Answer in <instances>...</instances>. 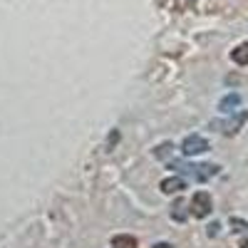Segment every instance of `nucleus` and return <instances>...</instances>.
Returning a JSON list of instances; mask_svg holds the SVG:
<instances>
[{"mask_svg": "<svg viewBox=\"0 0 248 248\" xmlns=\"http://www.w3.org/2000/svg\"><path fill=\"white\" fill-rule=\"evenodd\" d=\"M218 229H221L218 223H211V226H209V236H216V233H218Z\"/></svg>", "mask_w": 248, "mask_h": 248, "instance_id": "13", "label": "nucleus"}, {"mask_svg": "<svg viewBox=\"0 0 248 248\" xmlns=\"http://www.w3.org/2000/svg\"><path fill=\"white\" fill-rule=\"evenodd\" d=\"M154 248H174V246H171V243H156Z\"/></svg>", "mask_w": 248, "mask_h": 248, "instance_id": "14", "label": "nucleus"}, {"mask_svg": "<svg viewBox=\"0 0 248 248\" xmlns=\"http://www.w3.org/2000/svg\"><path fill=\"white\" fill-rule=\"evenodd\" d=\"M171 218H174V221H186L184 203H174V206H171Z\"/></svg>", "mask_w": 248, "mask_h": 248, "instance_id": "10", "label": "nucleus"}, {"mask_svg": "<svg viewBox=\"0 0 248 248\" xmlns=\"http://www.w3.org/2000/svg\"><path fill=\"white\" fill-rule=\"evenodd\" d=\"M238 107H241V94H238V92L226 94V97H221V102H218V112H223V114H231V112H236Z\"/></svg>", "mask_w": 248, "mask_h": 248, "instance_id": "6", "label": "nucleus"}, {"mask_svg": "<svg viewBox=\"0 0 248 248\" xmlns=\"http://www.w3.org/2000/svg\"><path fill=\"white\" fill-rule=\"evenodd\" d=\"M231 226H236V231H248V223L238 221V218H231Z\"/></svg>", "mask_w": 248, "mask_h": 248, "instance_id": "11", "label": "nucleus"}, {"mask_svg": "<svg viewBox=\"0 0 248 248\" xmlns=\"http://www.w3.org/2000/svg\"><path fill=\"white\" fill-rule=\"evenodd\" d=\"M112 248H139V243L129 233H119V236L112 238Z\"/></svg>", "mask_w": 248, "mask_h": 248, "instance_id": "7", "label": "nucleus"}, {"mask_svg": "<svg viewBox=\"0 0 248 248\" xmlns=\"http://www.w3.org/2000/svg\"><path fill=\"white\" fill-rule=\"evenodd\" d=\"M169 167L176 169V171H181V174H189L196 181H209V179H214L221 171L216 164H184V161H171Z\"/></svg>", "mask_w": 248, "mask_h": 248, "instance_id": "1", "label": "nucleus"}, {"mask_svg": "<svg viewBox=\"0 0 248 248\" xmlns=\"http://www.w3.org/2000/svg\"><path fill=\"white\" fill-rule=\"evenodd\" d=\"M246 122H248V112H246V109H241V112H236L231 119H226V122H214L211 127H214V129H218V132H221V134H226V137H231V134H236V132L243 127Z\"/></svg>", "mask_w": 248, "mask_h": 248, "instance_id": "2", "label": "nucleus"}, {"mask_svg": "<svg viewBox=\"0 0 248 248\" xmlns=\"http://www.w3.org/2000/svg\"><path fill=\"white\" fill-rule=\"evenodd\" d=\"M203 152H209V139H203L201 134H189L181 141V154L184 156H199Z\"/></svg>", "mask_w": 248, "mask_h": 248, "instance_id": "3", "label": "nucleus"}, {"mask_svg": "<svg viewBox=\"0 0 248 248\" xmlns=\"http://www.w3.org/2000/svg\"><path fill=\"white\" fill-rule=\"evenodd\" d=\"M159 189H161V194H179V191L186 189V179L184 176H169L159 184Z\"/></svg>", "mask_w": 248, "mask_h": 248, "instance_id": "5", "label": "nucleus"}, {"mask_svg": "<svg viewBox=\"0 0 248 248\" xmlns=\"http://www.w3.org/2000/svg\"><path fill=\"white\" fill-rule=\"evenodd\" d=\"M241 248H248V241H243V243H241Z\"/></svg>", "mask_w": 248, "mask_h": 248, "instance_id": "15", "label": "nucleus"}, {"mask_svg": "<svg viewBox=\"0 0 248 248\" xmlns=\"http://www.w3.org/2000/svg\"><path fill=\"white\" fill-rule=\"evenodd\" d=\"M211 211H214L211 196L206 194V191H196V194L191 196V214H194L196 218H206Z\"/></svg>", "mask_w": 248, "mask_h": 248, "instance_id": "4", "label": "nucleus"}, {"mask_svg": "<svg viewBox=\"0 0 248 248\" xmlns=\"http://www.w3.org/2000/svg\"><path fill=\"white\" fill-rule=\"evenodd\" d=\"M231 60L236 62V65L246 67L248 65V43H241L236 50H231Z\"/></svg>", "mask_w": 248, "mask_h": 248, "instance_id": "8", "label": "nucleus"}, {"mask_svg": "<svg viewBox=\"0 0 248 248\" xmlns=\"http://www.w3.org/2000/svg\"><path fill=\"white\" fill-rule=\"evenodd\" d=\"M117 139H119V132H112V137H109V144H107V152H112V147L117 144Z\"/></svg>", "mask_w": 248, "mask_h": 248, "instance_id": "12", "label": "nucleus"}, {"mask_svg": "<svg viewBox=\"0 0 248 248\" xmlns=\"http://www.w3.org/2000/svg\"><path fill=\"white\" fill-rule=\"evenodd\" d=\"M171 149H174V147H171L169 141H167V144H159V147L154 149V156H159V159H167V156L171 154Z\"/></svg>", "mask_w": 248, "mask_h": 248, "instance_id": "9", "label": "nucleus"}]
</instances>
